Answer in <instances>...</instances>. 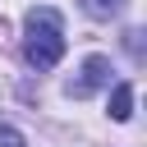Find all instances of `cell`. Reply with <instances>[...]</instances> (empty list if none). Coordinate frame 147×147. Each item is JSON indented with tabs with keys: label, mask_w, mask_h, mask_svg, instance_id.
I'll return each instance as SVG.
<instances>
[{
	"label": "cell",
	"mask_w": 147,
	"mask_h": 147,
	"mask_svg": "<svg viewBox=\"0 0 147 147\" xmlns=\"http://www.w3.org/2000/svg\"><path fill=\"white\" fill-rule=\"evenodd\" d=\"M28 60L37 69H55L60 55H64V23H60V9L51 5H37L28 9V41H23Z\"/></svg>",
	"instance_id": "1"
},
{
	"label": "cell",
	"mask_w": 147,
	"mask_h": 147,
	"mask_svg": "<svg viewBox=\"0 0 147 147\" xmlns=\"http://www.w3.org/2000/svg\"><path fill=\"white\" fill-rule=\"evenodd\" d=\"M106 83H110V60H106V55H87V60H83V78L69 83V96H92V92L106 87Z\"/></svg>",
	"instance_id": "2"
},
{
	"label": "cell",
	"mask_w": 147,
	"mask_h": 147,
	"mask_svg": "<svg viewBox=\"0 0 147 147\" xmlns=\"http://www.w3.org/2000/svg\"><path fill=\"white\" fill-rule=\"evenodd\" d=\"M133 115V83H115V92H110V119H129Z\"/></svg>",
	"instance_id": "3"
},
{
	"label": "cell",
	"mask_w": 147,
	"mask_h": 147,
	"mask_svg": "<svg viewBox=\"0 0 147 147\" xmlns=\"http://www.w3.org/2000/svg\"><path fill=\"white\" fill-rule=\"evenodd\" d=\"M83 9L92 18H115V14H124V0H83Z\"/></svg>",
	"instance_id": "4"
},
{
	"label": "cell",
	"mask_w": 147,
	"mask_h": 147,
	"mask_svg": "<svg viewBox=\"0 0 147 147\" xmlns=\"http://www.w3.org/2000/svg\"><path fill=\"white\" fill-rule=\"evenodd\" d=\"M0 147H28V142H23V133H18V129L0 124Z\"/></svg>",
	"instance_id": "5"
}]
</instances>
